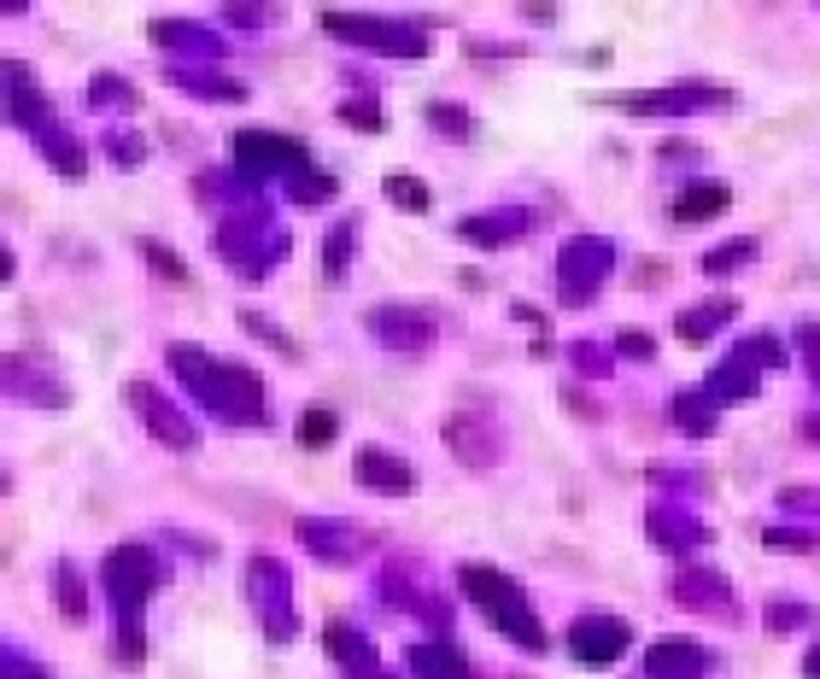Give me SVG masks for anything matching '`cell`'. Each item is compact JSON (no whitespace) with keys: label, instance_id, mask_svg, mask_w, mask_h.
<instances>
[{"label":"cell","instance_id":"obj_1","mask_svg":"<svg viewBox=\"0 0 820 679\" xmlns=\"http://www.w3.org/2000/svg\"><path fill=\"white\" fill-rule=\"evenodd\" d=\"M165 357H170V369L194 387V399L212 410V416L234 422V428H258V422H264V381H258V369L229 363V357H212V352H200V345H165Z\"/></svg>","mask_w":820,"mask_h":679},{"label":"cell","instance_id":"obj_2","mask_svg":"<svg viewBox=\"0 0 820 679\" xmlns=\"http://www.w3.org/2000/svg\"><path fill=\"white\" fill-rule=\"evenodd\" d=\"M159 580H165V568L147 545H118L112 557H106V592H112V604H118V656H123V668H141V604L159 592Z\"/></svg>","mask_w":820,"mask_h":679},{"label":"cell","instance_id":"obj_3","mask_svg":"<svg viewBox=\"0 0 820 679\" xmlns=\"http://www.w3.org/2000/svg\"><path fill=\"white\" fill-rule=\"evenodd\" d=\"M457 586H463L475 604L486 609V621L498 627L504 639H516L522 651H545V627L533 621V604H528V592L516 586L504 568H486V562H463L457 568Z\"/></svg>","mask_w":820,"mask_h":679},{"label":"cell","instance_id":"obj_4","mask_svg":"<svg viewBox=\"0 0 820 679\" xmlns=\"http://www.w3.org/2000/svg\"><path fill=\"white\" fill-rule=\"evenodd\" d=\"M328 36L370 47V53H393V59H422L429 53V29L410 19H358V12H328L323 19Z\"/></svg>","mask_w":820,"mask_h":679},{"label":"cell","instance_id":"obj_5","mask_svg":"<svg viewBox=\"0 0 820 679\" xmlns=\"http://www.w3.org/2000/svg\"><path fill=\"white\" fill-rule=\"evenodd\" d=\"M234 170L246 182H264V177H305L311 170V153L299 135H281V130H241L234 135Z\"/></svg>","mask_w":820,"mask_h":679},{"label":"cell","instance_id":"obj_6","mask_svg":"<svg viewBox=\"0 0 820 679\" xmlns=\"http://www.w3.org/2000/svg\"><path fill=\"white\" fill-rule=\"evenodd\" d=\"M615 270V246L598 241V234H575V241L557 246V288L563 305H587L592 288Z\"/></svg>","mask_w":820,"mask_h":679},{"label":"cell","instance_id":"obj_7","mask_svg":"<svg viewBox=\"0 0 820 679\" xmlns=\"http://www.w3.org/2000/svg\"><path fill=\"white\" fill-rule=\"evenodd\" d=\"M439 434H446V451L463 469H475V475H486V469L504 457V428L493 416H481V410H451Z\"/></svg>","mask_w":820,"mask_h":679},{"label":"cell","instance_id":"obj_8","mask_svg":"<svg viewBox=\"0 0 820 679\" xmlns=\"http://www.w3.org/2000/svg\"><path fill=\"white\" fill-rule=\"evenodd\" d=\"M123 399H130L141 416H147V428H153V439H159V446H170V451H194V446H200V428L165 399L159 387L147 381V375H130V381H123Z\"/></svg>","mask_w":820,"mask_h":679},{"label":"cell","instance_id":"obj_9","mask_svg":"<svg viewBox=\"0 0 820 679\" xmlns=\"http://www.w3.org/2000/svg\"><path fill=\"white\" fill-rule=\"evenodd\" d=\"M246 592H252V604L264 609L270 639H293V586H288V568H281L276 557H252L246 562Z\"/></svg>","mask_w":820,"mask_h":679},{"label":"cell","instance_id":"obj_10","mask_svg":"<svg viewBox=\"0 0 820 679\" xmlns=\"http://www.w3.org/2000/svg\"><path fill=\"white\" fill-rule=\"evenodd\" d=\"M733 94L715 83H680V88H651V94H610V106L639 118H680V112H703V106H727Z\"/></svg>","mask_w":820,"mask_h":679},{"label":"cell","instance_id":"obj_11","mask_svg":"<svg viewBox=\"0 0 820 679\" xmlns=\"http://www.w3.org/2000/svg\"><path fill=\"white\" fill-rule=\"evenodd\" d=\"M627 644H634V627L615 621V615H580L569 627V651L580 668H610V662H622Z\"/></svg>","mask_w":820,"mask_h":679},{"label":"cell","instance_id":"obj_12","mask_svg":"<svg viewBox=\"0 0 820 679\" xmlns=\"http://www.w3.org/2000/svg\"><path fill=\"white\" fill-rule=\"evenodd\" d=\"M370 335L393 345V352H429L434 345V317L410 305H375L370 311Z\"/></svg>","mask_w":820,"mask_h":679},{"label":"cell","instance_id":"obj_13","mask_svg":"<svg viewBox=\"0 0 820 679\" xmlns=\"http://www.w3.org/2000/svg\"><path fill=\"white\" fill-rule=\"evenodd\" d=\"M352 475H358V486H370V493H382V498H410L417 493V469H410L405 457L382 451V446H358Z\"/></svg>","mask_w":820,"mask_h":679},{"label":"cell","instance_id":"obj_14","mask_svg":"<svg viewBox=\"0 0 820 679\" xmlns=\"http://www.w3.org/2000/svg\"><path fill=\"white\" fill-rule=\"evenodd\" d=\"M674 597L703 609V615H721V621L733 615V580L721 574V568H680V574H674Z\"/></svg>","mask_w":820,"mask_h":679},{"label":"cell","instance_id":"obj_15","mask_svg":"<svg viewBox=\"0 0 820 679\" xmlns=\"http://www.w3.org/2000/svg\"><path fill=\"white\" fill-rule=\"evenodd\" d=\"M299 545H305L311 557L335 562V568H346V562L364 557V533L346 528V521H299Z\"/></svg>","mask_w":820,"mask_h":679},{"label":"cell","instance_id":"obj_16","mask_svg":"<svg viewBox=\"0 0 820 679\" xmlns=\"http://www.w3.org/2000/svg\"><path fill=\"white\" fill-rule=\"evenodd\" d=\"M703 668H709V651L691 639H656L644 651V674L651 679H703Z\"/></svg>","mask_w":820,"mask_h":679},{"label":"cell","instance_id":"obj_17","mask_svg":"<svg viewBox=\"0 0 820 679\" xmlns=\"http://www.w3.org/2000/svg\"><path fill=\"white\" fill-rule=\"evenodd\" d=\"M533 229V211H475L457 223V241H475V246H510Z\"/></svg>","mask_w":820,"mask_h":679},{"label":"cell","instance_id":"obj_18","mask_svg":"<svg viewBox=\"0 0 820 679\" xmlns=\"http://www.w3.org/2000/svg\"><path fill=\"white\" fill-rule=\"evenodd\" d=\"M727 205H733V187L715 182V177H703V182H686V187H680L674 217H680V223H709V217H721Z\"/></svg>","mask_w":820,"mask_h":679},{"label":"cell","instance_id":"obj_19","mask_svg":"<svg viewBox=\"0 0 820 679\" xmlns=\"http://www.w3.org/2000/svg\"><path fill=\"white\" fill-rule=\"evenodd\" d=\"M405 662L417 679H469V656L457 644H410Z\"/></svg>","mask_w":820,"mask_h":679},{"label":"cell","instance_id":"obj_20","mask_svg":"<svg viewBox=\"0 0 820 679\" xmlns=\"http://www.w3.org/2000/svg\"><path fill=\"white\" fill-rule=\"evenodd\" d=\"M709 399L715 404H733V399H756V363L745 357V352H733L727 363H715V369H709Z\"/></svg>","mask_w":820,"mask_h":679},{"label":"cell","instance_id":"obj_21","mask_svg":"<svg viewBox=\"0 0 820 679\" xmlns=\"http://www.w3.org/2000/svg\"><path fill=\"white\" fill-rule=\"evenodd\" d=\"M644 533H651L662 550L709 545V528H703V521H686V516H674V510H651V516H644Z\"/></svg>","mask_w":820,"mask_h":679},{"label":"cell","instance_id":"obj_22","mask_svg":"<svg viewBox=\"0 0 820 679\" xmlns=\"http://www.w3.org/2000/svg\"><path fill=\"white\" fill-rule=\"evenodd\" d=\"M36 147H41V159L59 170V177H83V165H88V153H83V141H76L71 130H59V123H47V130H36Z\"/></svg>","mask_w":820,"mask_h":679},{"label":"cell","instance_id":"obj_23","mask_svg":"<svg viewBox=\"0 0 820 679\" xmlns=\"http://www.w3.org/2000/svg\"><path fill=\"white\" fill-rule=\"evenodd\" d=\"M721 323H733V299H709V305H686L680 317H674V335H680L686 345H703V340L715 335Z\"/></svg>","mask_w":820,"mask_h":679},{"label":"cell","instance_id":"obj_24","mask_svg":"<svg viewBox=\"0 0 820 679\" xmlns=\"http://www.w3.org/2000/svg\"><path fill=\"white\" fill-rule=\"evenodd\" d=\"M153 41L159 47H188V53H200V59H217V36L205 24H194V19H159L153 24Z\"/></svg>","mask_w":820,"mask_h":679},{"label":"cell","instance_id":"obj_25","mask_svg":"<svg viewBox=\"0 0 820 679\" xmlns=\"http://www.w3.org/2000/svg\"><path fill=\"white\" fill-rule=\"evenodd\" d=\"M323 644H328V651H335L352 674H370V668H375V644H370L364 633H358V627H346V621L323 627Z\"/></svg>","mask_w":820,"mask_h":679},{"label":"cell","instance_id":"obj_26","mask_svg":"<svg viewBox=\"0 0 820 679\" xmlns=\"http://www.w3.org/2000/svg\"><path fill=\"white\" fill-rule=\"evenodd\" d=\"M165 76L177 88H194V94H212V100H246V88L224 71H194V65H165Z\"/></svg>","mask_w":820,"mask_h":679},{"label":"cell","instance_id":"obj_27","mask_svg":"<svg viewBox=\"0 0 820 679\" xmlns=\"http://www.w3.org/2000/svg\"><path fill=\"white\" fill-rule=\"evenodd\" d=\"M53 604L65 621H88V586L76 574V562H53Z\"/></svg>","mask_w":820,"mask_h":679},{"label":"cell","instance_id":"obj_28","mask_svg":"<svg viewBox=\"0 0 820 679\" xmlns=\"http://www.w3.org/2000/svg\"><path fill=\"white\" fill-rule=\"evenodd\" d=\"M674 422H680L691 439L715 434V399H709L703 387H698V392H680V399H674Z\"/></svg>","mask_w":820,"mask_h":679},{"label":"cell","instance_id":"obj_29","mask_svg":"<svg viewBox=\"0 0 820 679\" xmlns=\"http://www.w3.org/2000/svg\"><path fill=\"white\" fill-rule=\"evenodd\" d=\"M352 234H358V217H340V223L323 234V276H328V281H346V258H352Z\"/></svg>","mask_w":820,"mask_h":679},{"label":"cell","instance_id":"obj_30","mask_svg":"<svg viewBox=\"0 0 820 679\" xmlns=\"http://www.w3.org/2000/svg\"><path fill=\"white\" fill-rule=\"evenodd\" d=\"M382 187H387V199L399 205V211H429V182H422V177H405V170H393Z\"/></svg>","mask_w":820,"mask_h":679},{"label":"cell","instance_id":"obj_31","mask_svg":"<svg viewBox=\"0 0 820 679\" xmlns=\"http://www.w3.org/2000/svg\"><path fill=\"white\" fill-rule=\"evenodd\" d=\"M340 434V422H335V410H323V404H311L305 410V416H299V446H311V451H317V446H328V439H335Z\"/></svg>","mask_w":820,"mask_h":679},{"label":"cell","instance_id":"obj_32","mask_svg":"<svg viewBox=\"0 0 820 679\" xmlns=\"http://www.w3.org/2000/svg\"><path fill=\"white\" fill-rule=\"evenodd\" d=\"M88 100L94 106H135V83L130 76H118V71H100L88 83Z\"/></svg>","mask_w":820,"mask_h":679},{"label":"cell","instance_id":"obj_33","mask_svg":"<svg viewBox=\"0 0 820 679\" xmlns=\"http://www.w3.org/2000/svg\"><path fill=\"white\" fill-rule=\"evenodd\" d=\"M756 258V241H727V246H715L703 258V276H727V270H738V264H750Z\"/></svg>","mask_w":820,"mask_h":679},{"label":"cell","instance_id":"obj_34","mask_svg":"<svg viewBox=\"0 0 820 679\" xmlns=\"http://www.w3.org/2000/svg\"><path fill=\"white\" fill-rule=\"evenodd\" d=\"M815 621V609L809 604H785V597H774V604H768V627H774V633H797V627H809Z\"/></svg>","mask_w":820,"mask_h":679},{"label":"cell","instance_id":"obj_35","mask_svg":"<svg viewBox=\"0 0 820 679\" xmlns=\"http://www.w3.org/2000/svg\"><path fill=\"white\" fill-rule=\"evenodd\" d=\"M241 328H252V335H258V340H270L281 357H299V345H293L288 335H281V328H276L270 317H264V311H241Z\"/></svg>","mask_w":820,"mask_h":679},{"label":"cell","instance_id":"obj_36","mask_svg":"<svg viewBox=\"0 0 820 679\" xmlns=\"http://www.w3.org/2000/svg\"><path fill=\"white\" fill-rule=\"evenodd\" d=\"M106 153H112V165L135 170L141 159H147V141H141V135H123V130H112V135H106Z\"/></svg>","mask_w":820,"mask_h":679},{"label":"cell","instance_id":"obj_37","mask_svg":"<svg viewBox=\"0 0 820 679\" xmlns=\"http://www.w3.org/2000/svg\"><path fill=\"white\" fill-rule=\"evenodd\" d=\"M569 357H575L580 375H610V369H615V352H604V345H592V340L569 345Z\"/></svg>","mask_w":820,"mask_h":679},{"label":"cell","instance_id":"obj_38","mask_svg":"<svg viewBox=\"0 0 820 679\" xmlns=\"http://www.w3.org/2000/svg\"><path fill=\"white\" fill-rule=\"evenodd\" d=\"M141 258H147V264H153V270H159L165 281H188V264L177 258V252H165L159 241H141Z\"/></svg>","mask_w":820,"mask_h":679},{"label":"cell","instance_id":"obj_39","mask_svg":"<svg viewBox=\"0 0 820 679\" xmlns=\"http://www.w3.org/2000/svg\"><path fill=\"white\" fill-rule=\"evenodd\" d=\"M293 199L299 205H328V199H335V177H323V170L311 177V170H305V177L293 182Z\"/></svg>","mask_w":820,"mask_h":679},{"label":"cell","instance_id":"obj_40","mask_svg":"<svg viewBox=\"0 0 820 679\" xmlns=\"http://www.w3.org/2000/svg\"><path fill=\"white\" fill-rule=\"evenodd\" d=\"M762 545H768V550H815L820 533H803V528H768Z\"/></svg>","mask_w":820,"mask_h":679},{"label":"cell","instance_id":"obj_41","mask_svg":"<svg viewBox=\"0 0 820 679\" xmlns=\"http://www.w3.org/2000/svg\"><path fill=\"white\" fill-rule=\"evenodd\" d=\"M738 352H745L756 369H768V363H785V345H780L774 335H750L745 345H738Z\"/></svg>","mask_w":820,"mask_h":679},{"label":"cell","instance_id":"obj_42","mask_svg":"<svg viewBox=\"0 0 820 679\" xmlns=\"http://www.w3.org/2000/svg\"><path fill=\"white\" fill-rule=\"evenodd\" d=\"M429 123H434V130H446V135H469V112H463V106H446V100L429 106Z\"/></svg>","mask_w":820,"mask_h":679},{"label":"cell","instance_id":"obj_43","mask_svg":"<svg viewBox=\"0 0 820 679\" xmlns=\"http://www.w3.org/2000/svg\"><path fill=\"white\" fill-rule=\"evenodd\" d=\"M615 352H622V357H644V363H651V357H656V340L644 335V328H622V340H615Z\"/></svg>","mask_w":820,"mask_h":679},{"label":"cell","instance_id":"obj_44","mask_svg":"<svg viewBox=\"0 0 820 679\" xmlns=\"http://www.w3.org/2000/svg\"><path fill=\"white\" fill-rule=\"evenodd\" d=\"M797 345L809 352V375H815V387H820V323H803L797 328Z\"/></svg>","mask_w":820,"mask_h":679},{"label":"cell","instance_id":"obj_45","mask_svg":"<svg viewBox=\"0 0 820 679\" xmlns=\"http://www.w3.org/2000/svg\"><path fill=\"white\" fill-rule=\"evenodd\" d=\"M0 679H47L29 656H19V651H7V662H0Z\"/></svg>","mask_w":820,"mask_h":679},{"label":"cell","instance_id":"obj_46","mask_svg":"<svg viewBox=\"0 0 820 679\" xmlns=\"http://www.w3.org/2000/svg\"><path fill=\"white\" fill-rule=\"evenodd\" d=\"M340 118L352 123V130H382V112H375V106H340Z\"/></svg>","mask_w":820,"mask_h":679},{"label":"cell","instance_id":"obj_47","mask_svg":"<svg viewBox=\"0 0 820 679\" xmlns=\"http://www.w3.org/2000/svg\"><path fill=\"white\" fill-rule=\"evenodd\" d=\"M785 510H820V493H780Z\"/></svg>","mask_w":820,"mask_h":679},{"label":"cell","instance_id":"obj_48","mask_svg":"<svg viewBox=\"0 0 820 679\" xmlns=\"http://www.w3.org/2000/svg\"><path fill=\"white\" fill-rule=\"evenodd\" d=\"M224 19H234V24H246V29H252V24H264V19H270V12H258V7H229Z\"/></svg>","mask_w":820,"mask_h":679},{"label":"cell","instance_id":"obj_49","mask_svg":"<svg viewBox=\"0 0 820 679\" xmlns=\"http://www.w3.org/2000/svg\"><path fill=\"white\" fill-rule=\"evenodd\" d=\"M662 276H668V264H639V288L644 281H662Z\"/></svg>","mask_w":820,"mask_h":679},{"label":"cell","instance_id":"obj_50","mask_svg":"<svg viewBox=\"0 0 820 679\" xmlns=\"http://www.w3.org/2000/svg\"><path fill=\"white\" fill-rule=\"evenodd\" d=\"M803 434H809L815 446H820V410H809V416H803Z\"/></svg>","mask_w":820,"mask_h":679},{"label":"cell","instance_id":"obj_51","mask_svg":"<svg viewBox=\"0 0 820 679\" xmlns=\"http://www.w3.org/2000/svg\"><path fill=\"white\" fill-rule=\"evenodd\" d=\"M803 674H809V679H820V644H815L809 656H803Z\"/></svg>","mask_w":820,"mask_h":679},{"label":"cell","instance_id":"obj_52","mask_svg":"<svg viewBox=\"0 0 820 679\" xmlns=\"http://www.w3.org/2000/svg\"><path fill=\"white\" fill-rule=\"evenodd\" d=\"M358 679H387V674H375V668H370V674H358Z\"/></svg>","mask_w":820,"mask_h":679}]
</instances>
